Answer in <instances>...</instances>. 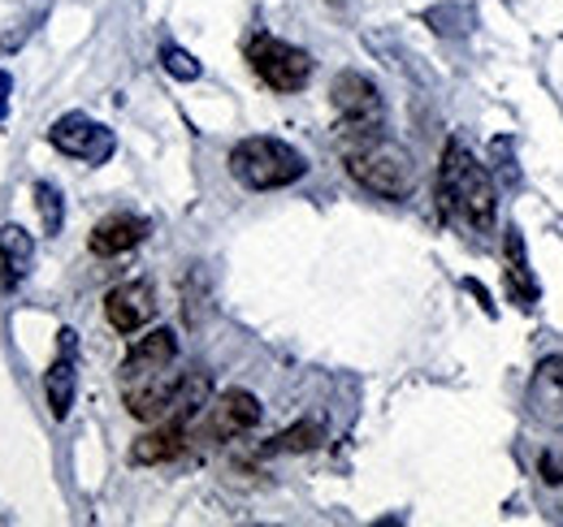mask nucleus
Instances as JSON below:
<instances>
[{
    "instance_id": "f257e3e1",
    "label": "nucleus",
    "mask_w": 563,
    "mask_h": 527,
    "mask_svg": "<svg viewBox=\"0 0 563 527\" xmlns=\"http://www.w3.org/2000/svg\"><path fill=\"white\" fill-rule=\"evenodd\" d=\"M339 152L355 187L377 199H408L417 187V165L404 143L386 138L382 126H339Z\"/></svg>"
},
{
    "instance_id": "f03ea898",
    "label": "nucleus",
    "mask_w": 563,
    "mask_h": 527,
    "mask_svg": "<svg viewBox=\"0 0 563 527\" xmlns=\"http://www.w3.org/2000/svg\"><path fill=\"white\" fill-rule=\"evenodd\" d=\"M438 199H442V212L473 234H490L498 221V191H494L486 165L455 138L446 143L442 165H438Z\"/></svg>"
},
{
    "instance_id": "7ed1b4c3",
    "label": "nucleus",
    "mask_w": 563,
    "mask_h": 527,
    "mask_svg": "<svg viewBox=\"0 0 563 527\" xmlns=\"http://www.w3.org/2000/svg\"><path fill=\"white\" fill-rule=\"evenodd\" d=\"M230 173L247 191H282V187H295L308 173V160L282 138L252 134V138H239L230 147Z\"/></svg>"
},
{
    "instance_id": "20e7f679",
    "label": "nucleus",
    "mask_w": 563,
    "mask_h": 527,
    "mask_svg": "<svg viewBox=\"0 0 563 527\" xmlns=\"http://www.w3.org/2000/svg\"><path fill=\"white\" fill-rule=\"evenodd\" d=\"M247 66L269 91H282V96L303 91L312 82V57L278 35H252L247 40Z\"/></svg>"
},
{
    "instance_id": "39448f33",
    "label": "nucleus",
    "mask_w": 563,
    "mask_h": 527,
    "mask_svg": "<svg viewBox=\"0 0 563 527\" xmlns=\"http://www.w3.org/2000/svg\"><path fill=\"white\" fill-rule=\"evenodd\" d=\"M48 143H53L62 156H74V160H82V165H104V160L113 156V147H118L113 131L100 126V122L87 117V113H66V117H57L53 131H48Z\"/></svg>"
},
{
    "instance_id": "423d86ee",
    "label": "nucleus",
    "mask_w": 563,
    "mask_h": 527,
    "mask_svg": "<svg viewBox=\"0 0 563 527\" xmlns=\"http://www.w3.org/2000/svg\"><path fill=\"white\" fill-rule=\"evenodd\" d=\"M178 385H183V372H174V363L156 368V372H140V377H122V402L135 419L156 424V419L169 415Z\"/></svg>"
},
{
    "instance_id": "0eeeda50",
    "label": "nucleus",
    "mask_w": 563,
    "mask_h": 527,
    "mask_svg": "<svg viewBox=\"0 0 563 527\" xmlns=\"http://www.w3.org/2000/svg\"><path fill=\"white\" fill-rule=\"evenodd\" d=\"M330 100H334L339 126H382V91L373 78H364L355 69L339 74L330 87Z\"/></svg>"
},
{
    "instance_id": "6e6552de",
    "label": "nucleus",
    "mask_w": 563,
    "mask_h": 527,
    "mask_svg": "<svg viewBox=\"0 0 563 527\" xmlns=\"http://www.w3.org/2000/svg\"><path fill=\"white\" fill-rule=\"evenodd\" d=\"M104 321L109 329L131 337V333H143L152 321H156V290L147 281H122L104 294Z\"/></svg>"
},
{
    "instance_id": "1a4fd4ad",
    "label": "nucleus",
    "mask_w": 563,
    "mask_h": 527,
    "mask_svg": "<svg viewBox=\"0 0 563 527\" xmlns=\"http://www.w3.org/2000/svg\"><path fill=\"white\" fill-rule=\"evenodd\" d=\"M261 424V397L247 390H225L209 402V437L212 441H234L247 437Z\"/></svg>"
},
{
    "instance_id": "9d476101",
    "label": "nucleus",
    "mask_w": 563,
    "mask_h": 527,
    "mask_svg": "<svg viewBox=\"0 0 563 527\" xmlns=\"http://www.w3.org/2000/svg\"><path fill=\"white\" fill-rule=\"evenodd\" d=\"M147 234H152V225H147L143 216H135V212H113V216H104V221L91 229L87 247H91V256H100V260H118V256L135 251Z\"/></svg>"
},
{
    "instance_id": "9b49d317",
    "label": "nucleus",
    "mask_w": 563,
    "mask_h": 527,
    "mask_svg": "<svg viewBox=\"0 0 563 527\" xmlns=\"http://www.w3.org/2000/svg\"><path fill=\"white\" fill-rule=\"evenodd\" d=\"M529 415L542 424V428H563V359L551 355L538 363L533 381H529Z\"/></svg>"
},
{
    "instance_id": "f8f14e48",
    "label": "nucleus",
    "mask_w": 563,
    "mask_h": 527,
    "mask_svg": "<svg viewBox=\"0 0 563 527\" xmlns=\"http://www.w3.org/2000/svg\"><path fill=\"white\" fill-rule=\"evenodd\" d=\"M191 446V424H178V419H156L140 441L131 446V462L140 467H161V462H174L187 455Z\"/></svg>"
},
{
    "instance_id": "ddd939ff",
    "label": "nucleus",
    "mask_w": 563,
    "mask_h": 527,
    "mask_svg": "<svg viewBox=\"0 0 563 527\" xmlns=\"http://www.w3.org/2000/svg\"><path fill=\"white\" fill-rule=\"evenodd\" d=\"M74 329H62V355L48 363L44 372V397H48V411L53 419H70L74 390H78V363H74Z\"/></svg>"
},
{
    "instance_id": "4468645a",
    "label": "nucleus",
    "mask_w": 563,
    "mask_h": 527,
    "mask_svg": "<svg viewBox=\"0 0 563 527\" xmlns=\"http://www.w3.org/2000/svg\"><path fill=\"white\" fill-rule=\"evenodd\" d=\"M503 281H507V294L520 303V307H533L538 303V277L529 268V256H525V238L516 225H507L503 234Z\"/></svg>"
},
{
    "instance_id": "2eb2a0df",
    "label": "nucleus",
    "mask_w": 563,
    "mask_h": 527,
    "mask_svg": "<svg viewBox=\"0 0 563 527\" xmlns=\"http://www.w3.org/2000/svg\"><path fill=\"white\" fill-rule=\"evenodd\" d=\"M178 359V337L174 329H152L135 337V346L126 350L122 359V377H140V372H156V368H169Z\"/></svg>"
},
{
    "instance_id": "dca6fc26",
    "label": "nucleus",
    "mask_w": 563,
    "mask_h": 527,
    "mask_svg": "<svg viewBox=\"0 0 563 527\" xmlns=\"http://www.w3.org/2000/svg\"><path fill=\"white\" fill-rule=\"evenodd\" d=\"M31 264H35V238L22 225H4L0 229V281H4V290H18L31 277Z\"/></svg>"
},
{
    "instance_id": "f3484780",
    "label": "nucleus",
    "mask_w": 563,
    "mask_h": 527,
    "mask_svg": "<svg viewBox=\"0 0 563 527\" xmlns=\"http://www.w3.org/2000/svg\"><path fill=\"white\" fill-rule=\"evenodd\" d=\"M321 441H325L321 419H299V424H290L286 433H278V437L265 446V455H308V450H317Z\"/></svg>"
},
{
    "instance_id": "a211bd4d",
    "label": "nucleus",
    "mask_w": 563,
    "mask_h": 527,
    "mask_svg": "<svg viewBox=\"0 0 563 527\" xmlns=\"http://www.w3.org/2000/svg\"><path fill=\"white\" fill-rule=\"evenodd\" d=\"M161 66H165V74H174L178 82H196V78L205 74V66H200L187 48H178V44H165V48H161Z\"/></svg>"
},
{
    "instance_id": "6ab92c4d",
    "label": "nucleus",
    "mask_w": 563,
    "mask_h": 527,
    "mask_svg": "<svg viewBox=\"0 0 563 527\" xmlns=\"http://www.w3.org/2000/svg\"><path fill=\"white\" fill-rule=\"evenodd\" d=\"M35 199H40V216H44V229L48 234H62V191L57 187H48V182H40L35 187Z\"/></svg>"
},
{
    "instance_id": "aec40b11",
    "label": "nucleus",
    "mask_w": 563,
    "mask_h": 527,
    "mask_svg": "<svg viewBox=\"0 0 563 527\" xmlns=\"http://www.w3.org/2000/svg\"><path fill=\"white\" fill-rule=\"evenodd\" d=\"M538 471H542V480H547L551 489H563V450H547V455L538 459Z\"/></svg>"
},
{
    "instance_id": "412c9836",
    "label": "nucleus",
    "mask_w": 563,
    "mask_h": 527,
    "mask_svg": "<svg viewBox=\"0 0 563 527\" xmlns=\"http://www.w3.org/2000/svg\"><path fill=\"white\" fill-rule=\"evenodd\" d=\"M9 96H13V78L0 69V122H4V113H9Z\"/></svg>"
}]
</instances>
